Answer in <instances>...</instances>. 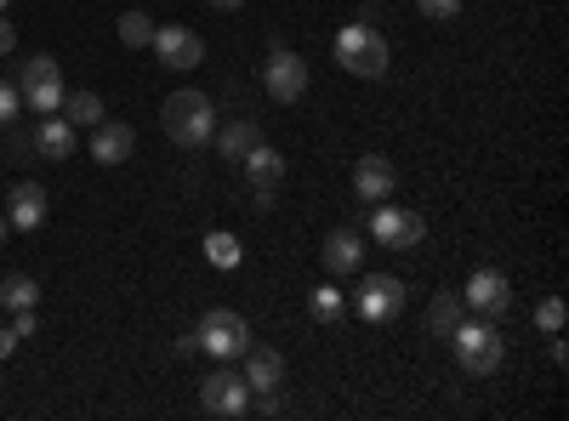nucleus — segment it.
I'll use <instances>...</instances> for the list:
<instances>
[{
  "mask_svg": "<svg viewBox=\"0 0 569 421\" xmlns=\"http://www.w3.org/2000/svg\"><path fill=\"white\" fill-rule=\"evenodd\" d=\"M194 331H200V353H211V359H240L251 348V324L233 308H211Z\"/></svg>",
  "mask_w": 569,
  "mask_h": 421,
  "instance_id": "obj_6",
  "label": "nucleus"
},
{
  "mask_svg": "<svg viewBox=\"0 0 569 421\" xmlns=\"http://www.w3.org/2000/svg\"><path fill=\"white\" fill-rule=\"evenodd\" d=\"M7 222L23 228V233H34V228L46 222V189H40V182H18V189H12V200H7Z\"/></svg>",
  "mask_w": 569,
  "mask_h": 421,
  "instance_id": "obj_17",
  "label": "nucleus"
},
{
  "mask_svg": "<svg viewBox=\"0 0 569 421\" xmlns=\"http://www.w3.org/2000/svg\"><path fill=\"white\" fill-rule=\"evenodd\" d=\"M240 359H246V388H251V393H279V382H284V359H279L273 348H257V342H251Z\"/></svg>",
  "mask_w": 569,
  "mask_h": 421,
  "instance_id": "obj_16",
  "label": "nucleus"
},
{
  "mask_svg": "<svg viewBox=\"0 0 569 421\" xmlns=\"http://www.w3.org/2000/svg\"><path fill=\"white\" fill-rule=\"evenodd\" d=\"M131 149H137V131L126 120H98L91 126V160L98 166H126Z\"/></svg>",
  "mask_w": 569,
  "mask_h": 421,
  "instance_id": "obj_13",
  "label": "nucleus"
},
{
  "mask_svg": "<svg viewBox=\"0 0 569 421\" xmlns=\"http://www.w3.org/2000/svg\"><path fill=\"white\" fill-rule=\"evenodd\" d=\"M149 46H154V58H160L166 69H200V63H206V40H200L194 29H177V23H171V29H154Z\"/></svg>",
  "mask_w": 569,
  "mask_h": 421,
  "instance_id": "obj_12",
  "label": "nucleus"
},
{
  "mask_svg": "<svg viewBox=\"0 0 569 421\" xmlns=\"http://www.w3.org/2000/svg\"><path fill=\"white\" fill-rule=\"evenodd\" d=\"M342 313H348V302H342L337 285H313V319L319 324H342Z\"/></svg>",
  "mask_w": 569,
  "mask_h": 421,
  "instance_id": "obj_23",
  "label": "nucleus"
},
{
  "mask_svg": "<svg viewBox=\"0 0 569 421\" xmlns=\"http://www.w3.org/2000/svg\"><path fill=\"white\" fill-rule=\"evenodd\" d=\"M416 7H421V18H433V23L461 18V0H416Z\"/></svg>",
  "mask_w": 569,
  "mask_h": 421,
  "instance_id": "obj_28",
  "label": "nucleus"
},
{
  "mask_svg": "<svg viewBox=\"0 0 569 421\" xmlns=\"http://www.w3.org/2000/svg\"><path fill=\"white\" fill-rule=\"evenodd\" d=\"M211 7H217V12H240V7H246V0H211Z\"/></svg>",
  "mask_w": 569,
  "mask_h": 421,
  "instance_id": "obj_32",
  "label": "nucleus"
},
{
  "mask_svg": "<svg viewBox=\"0 0 569 421\" xmlns=\"http://www.w3.org/2000/svg\"><path fill=\"white\" fill-rule=\"evenodd\" d=\"M319 262H325V273H359L365 268V240H359L353 228H330Z\"/></svg>",
  "mask_w": 569,
  "mask_h": 421,
  "instance_id": "obj_14",
  "label": "nucleus"
},
{
  "mask_svg": "<svg viewBox=\"0 0 569 421\" xmlns=\"http://www.w3.org/2000/svg\"><path fill=\"white\" fill-rule=\"evenodd\" d=\"M160 126H166V137L177 149H188V154H200V149H211V137H217V109H211V98L206 91H171V98L160 103Z\"/></svg>",
  "mask_w": 569,
  "mask_h": 421,
  "instance_id": "obj_1",
  "label": "nucleus"
},
{
  "mask_svg": "<svg viewBox=\"0 0 569 421\" xmlns=\"http://www.w3.org/2000/svg\"><path fill=\"white\" fill-rule=\"evenodd\" d=\"M393 189H399V171H393L388 154H359L353 160V194L359 200L382 206V200H393Z\"/></svg>",
  "mask_w": 569,
  "mask_h": 421,
  "instance_id": "obj_11",
  "label": "nucleus"
},
{
  "mask_svg": "<svg viewBox=\"0 0 569 421\" xmlns=\"http://www.w3.org/2000/svg\"><path fill=\"white\" fill-rule=\"evenodd\" d=\"M74 131H91V126H98V120H109L103 114V98H98V91H63V109H58Z\"/></svg>",
  "mask_w": 569,
  "mask_h": 421,
  "instance_id": "obj_20",
  "label": "nucleus"
},
{
  "mask_svg": "<svg viewBox=\"0 0 569 421\" xmlns=\"http://www.w3.org/2000/svg\"><path fill=\"white\" fill-rule=\"evenodd\" d=\"M206 257L217 268H240V240H233V233H206Z\"/></svg>",
  "mask_w": 569,
  "mask_h": 421,
  "instance_id": "obj_25",
  "label": "nucleus"
},
{
  "mask_svg": "<svg viewBox=\"0 0 569 421\" xmlns=\"http://www.w3.org/2000/svg\"><path fill=\"white\" fill-rule=\"evenodd\" d=\"M18 342H23V337L12 331V324H0V359H12V353H18Z\"/></svg>",
  "mask_w": 569,
  "mask_h": 421,
  "instance_id": "obj_29",
  "label": "nucleus"
},
{
  "mask_svg": "<svg viewBox=\"0 0 569 421\" xmlns=\"http://www.w3.org/2000/svg\"><path fill=\"white\" fill-rule=\"evenodd\" d=\"M40 302V285L29 273H0V308H12V313H23V308H34Z\"/></svg>",
  "mask_w": 569,
  "mask_h": 421,
  "instance_id": "obj_22",
  "label": "nucleus"
},
{
  "mask_svg": "<svg viewBox=\"0 0 569 421\" xmlns=\"http://www.w3.org/2000/svg\"><path fill=\"white\" fill-rule=\"evenodd\" d=\"M461 319H467V302H461V297H450V291H439L433 302H427V331L445 337V342L456 337V324H461Z\"/></svg>",
  "mask_w": 569,
  "mask_h": 421,
  "instance_id": "obj_21",
  "label": "nucleus"
},
{
  "mask_svg": "<svg viewBox=\"0 0 569 421\" xmlns=\"http://www.w3.org/2000/svg\"><path fill=\"white\" fill-rule=\"evenodd\" d=\"M18 98H23V109H34V120L40 114H58L63 109V69H58V58L34 52L18 69Z\"/></svg>",
  "mask_w": 569,
  "mask_h": 421,
  "instance_id": "obj_4",
  "label": "nucleus"
},
{
  "mask_svg": "<svg viewBox=\"0 0 569 421\" xmlns=\"http://www.w3.org/2000/svg\"><path fill=\"white\" fill-rule=\"evenodd\" d=\"M18 109H23V98H18V80H0V131H7V126L18 120Z\"/></svg>",
  "mask_w": 569,
  "mask_h": 421,
  "instance_id": "obj_27",
  "label": "nucleus"
},
{
  "mask_svg": "<svg viewBox=\"0 0 569 421\" xmlns=\"http://www.w3.org/2000/svg\"><path fill=\"white\" fill-rule=\"evenodd\" d=\"M450 348H456V364L467 370V377H496L501 359H507V342L496 337V324H485V319H461Z\"/></svg>",
  "mask_w": 569,
  "mask_h": 421,
  "instance_id": "obj_3",
  "label": "nucleus"
},
{
  "mask_svg": "<svg viewBox=\"0 0 569 421\" xmlns=\"http://www.w3.org/2000/svg\"><path fill=\"white\" fill-rule=\"evenodd\" d=\"M370 233H376V245H388V251H416V245H421V233H427V222H421L416 211L382 200V206L370 211Z\"/></svg>",
  "mask_w": 569,
  "mask_h": 421,
  "instance_id": "obj_9",
  "label": "nucleus"
},
{
  "mask_svg": "<svg viewBox=\"0 0 569 421\" xmlns=\"http://www.w3.org/2000/svg\"><path fill=\"white\" fill-rule=\"evenodd\" d=\"M240 166H246V177H251V189H279V177H284V154L268 149V143H257Z\"/></svg>",
  "mask_w": 569,
  "mask_h": 421,
  "instance_id": "obj_19",
  "label": "nucleus"
},
{
  "mask_svg": "<svg viewBox=\"0 0 569 421\" xmlns=\"http://www.w3.org/2000/svg\"><path fill=\"white\" fill-rule=\"evenodd\" d=\"M7 228H12V222H7V211H0V240H7Z\"/></svg>",
  "mask_w": 569,
  "mask_h": 421,
  "instance_id": "obj_33",
  "label": "nucleus"
},
{
  "mask_svg": "<svg viewBox=\"0 0 569 421\" xmlns=\"http://www.w3.org/2000/svg\"><path fill=\"white\" fill-rule=\"evenodd\" d=\"M211 143H217V154H222V160H233V166H240V160H246V154L262 143V131H257L251 120H228V126L211 137Z\"/></svg>",
  "mask_w": 569,
  "mask_h": 421,
  "instance_id": "obj_18",
  "label": "nucleus"
},
{
  "mask_svg": "<svg viewBox=\"0 0 569 421\" xmlns=\"http://www.w3.org/2000/svg\"><path fill=\"white\" fill-rule=\"evenodd\" d=\"M353 313L365 324H388L393 313H405V279L393 273H365L359 291H353Z\"/></svg>",
  "mask_w": 569,
  "mask_h": 421,
  "instance_id": "obj_7",
  "label": "nucleus"
},
{
  "mask_svg": "<svg viewBox=\"0 0 569 421\" xmlns=\"http://www.w3.org/2000/svg\"><path fill=\"white\" fill-rule=\"evenodd\" d=\"M12 46H18V29H12L7 18H0V58H7V52H12Z\"/></svg>",
  "mask_w": 569,
  "mask_h": 421,
  "instance_id": "obj_30",
  "label": "nucleus"
},
{
  "mask_svg": "<svg viewBox=\"0 0 569 421\" xmlns=\"http://www.w3.org/2000/svg\"><path fill=\"white\" fill-rule=\"evenodd\" d=\"M0 12H7V0H0Z\"/></svg>",
  "mask_w": 569,
  "mask_h": 421,
  "instance_id": "obj_34",
  "label": "nucleus"
},
{
  "mask_svg": "<svg viewBox=\"0 0 569 421\" xmlns=\"http://www.w3.org/2000/svg\"><path fill=\"white\" fill-rule=\"evenodd\" d=\"M200 410H206V415H222V421H240V415L251 410V388H246L240 370H228V364L217 359V370L200 382Z\"/></svg>",
  "mask_w": 569,
  "mask_h": 421,
  "instance_id": "obj_5",
  "label": "nucleus"
},
{
  "mask_svg": "<svg viewBox=\"0 0 569 421\" xmlns=\"http://www.w3.org/2000/svg\"><path fill=\"white\" fill-rule=\"evenodd\" d=\"M154 29H160V23H154L149 12H126V18H120V40H126V46H149Z\"/></svg>",
  "mask_w": 569,
  "mask_h": 421,
  "instance_id": "obj_24",
  "label": "nucleus"
},
{
  "mask_svg": "<svg viewBox=\"0 0 569 421\" xmlns=\"http://www.w3.org/2000/svg\"><path fill=\"white\" fill-rule=\"evenodd\" d=\"M177 353H200V331H182L177 337Z\"/></svg>",
  "mask_w": 569,
  "mask_h": 421,
  "instance_id": "obj_31",
  "label": "nucleus"
},
{
  "mask_svg": "<svg viewBox=\"0 0 569 421\" xmlns=\"http://www.w3.org/2000/svg\"><path fill=\"white\" fill-rule=\"evenodd\" d=\"M461 302H467L472 313H485V319H501V313L512 308V285H507V273H501V268H479V273L467 279Z\"/></svg>",
  "mask_w": 569,
  "mask_h": 421,
  "instance_id": "obj_10",
  "label": "nucleus"
},
{
  "mask_svg": "<svg viewBox=\"0 0 569 421\" xmlns=\"http://www.w3.org/2000/svg\"><path fill=\"white\" fill-rule=\"evenodd\" d=\"M536 324H541V337H558L563 331V297H541L536 302Z\"/></svg>",
  "mask_w": 569,
  "mask_h": 421,
  "instance_id": "obj_26",
  "label": "nucleus"
},
{
  "mask_svg": "<svg viewBox=\"0 0 569 421\" xmlns=\"http://www.w3.org/2000/svg\"><path fill=\"white\" fill-rule=\"evenodd\" d=\"M262 91L273 103H297L302 91H308V58L291 52V46H273L268 63H262Z\"/></svg>",
  "mask_w": 569,
  "mask_h": 421,
  "instance_id": "obj_8",
  "label": "nucleus"
},
{
  "mask_svg": "<svg viewBox=\"0 0 569 421\" xmlns=\"http://www.w3.org/2000/svg\"><path fill=\"white\" fill-rule=\"evenodd\" d=\"M29 137H34V154L40 160H69L74 154V126L63 114H40Z\"/></svg>",
  "mask_w": 569,
  "mask_h": 421,
  "instance_id": "obj_15",
  "label": "nucleus"
},
{
  "mask_svg": "<svg viewBox=\"0 0 569 421\" xmlns=\"http://www.w3.org/2000/svg\"><path fill=\"white\" fill-rule=\"evenodd\" d=\"M337 63H342L348 74H359V80H382V74H388V63H393V52H388L382 29H370V23H348V29L337 34Z\"/></svg>",
  "mask_w": 569,
  "mask_h": 421,
  "instance_id": "obj_2",
  "label": "nucleus"
}]
</instances>
